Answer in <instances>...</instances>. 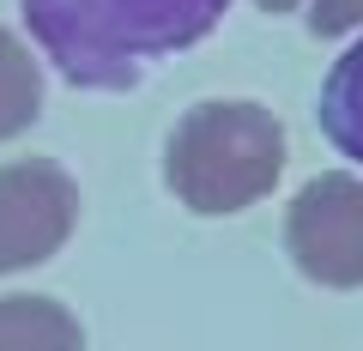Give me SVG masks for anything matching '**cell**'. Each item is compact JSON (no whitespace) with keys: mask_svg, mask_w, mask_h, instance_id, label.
Segmentation results:
<instances>
[{"mask_svg":"<svg viewBox=\"0 0 363 351\" xmlns=\"http://www.w3.org/2000/svg\"><path fill=\"white\" fill-rule=\"evenodd\" d=\"M25 30L79 91H128L145 67L218 30L230 0H18Z\"/></svg>","mask_w":363,"mask_h":351,"instance_id":"6da1fadb","label":"cell"},{"mask_svg":"<svg viewBox=\"0 0 363 351\" xmlns=\"http://www.w3.org/2000/svg\"><path fill=\"white\" fill-rule=\"evenodd\" d=\"M285 176V128L267 104L218 97L194 104L164 140V182L200 218H230L279 188Z\"/></svg>","mask_w":363,"mask_h":351,"instance_id":"7a4b0ae2","label":"cell"},{"mask_svg":"<svg viewBox=\"0 0 363 351\" xmlns=\"http://www.w3.org/2000/svg\"><path fill=\"white\" fill-rule=\"evenodd\" d=\"M285 255L327 291H363V176L327 169L291 200Z\"/></svg>","mask_w":363,"mask_h":351,"instance_id":"3957f363","label":"cell"},{"mask_svg":"<svg viewBox=\"0 0 363 351\" xmlns=\"http://www.w3.org/2000/svg\"><path fill=\"white\" fill-rule=\"evenodd\" d=\"M79 224V188L55 157H13L0 169V279L43 267Z\"/></svg>","mask_w":363,"mask_h":351,"instance_id":"277c9868","label":"cell"},{"mask_svg":"<svg viewBox=\"0 0 363 351\" xmlns=\"http://www.w3.org/2000/svg\"><path fill=\"white\" fill-rule=\"evenodd\" d=\"M0 351H85V327L67 303L18 291L0 297Z\"/></svg>","mask_w":363,"mask_h":351,"instance_id":"5b68a950","label":"cell"},{"mask_svg":"<svg viewBox=\"0 0 363 351\" xmlns=\"http://www.w3.org/2000/svg\"><path fill=\"white\" fill-rule=\"evenodd\" d=\"M321 133L333 152H345L351 164H363V37L327 67L321 79Z\"/></svg>","mask_w":363,"mask_h":351,"instance_id":"8992f818","label":"cell"},{"mask_svg":"<svg viewBox=\"0 0 363 351\" xmlns=\"http://www.w3.org/2000/svg\"><path fill=\"white\" fill-rule=\"evenodd\" d=\"M37 116H43V73L25 43L13 30H0V145L18 140Z\"/></svg>","mask_w":363,"mask_h":351,"instance_id":"52a82bcc","label":"cell"},{"mask_svg":"<svg viewBox=\"0 0 363 351\" xmlns=\"http://www.w3.org/2000/svg\"><path fill=\"white\" fill-rule=\"evenodd\" d=\"M363 25V0H315L309 6V30L315 37H345Z\"/></svg>","mask_w":363,"mask_h":351,"instance_id":"ba28073f","label":"cell"},{"mask_svg":"<svg viewBox=\"0 0 363 351\" xmlns=\"http://www.w3.org/2000/svg\"><path fill=\"white\" fill-rule=\"evenodd\" d=\"M255 6H260V13H297L303 0H255Z\"/></svg>","mask_w":363,"mask_h":351,"instance_id":"9c48e42d","label":"cell"}]
</instances>
